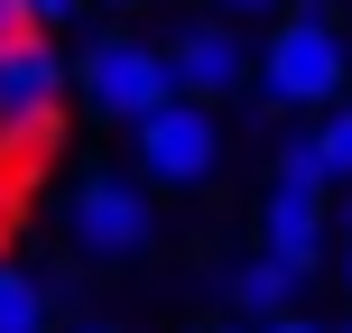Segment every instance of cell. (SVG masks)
Returning <instances> with one entry per match:
<instances>
[{
	"label": "cell",
	"instance_id": "cell-16",
	"mask_svg": "<svg viewBox=\"0 0 352 333\" xmlns=\"http://www.w3.org/2000/svg\"><path fill=\"white\" fill-rule=\"evenodd\" d=\"M213 10H241V19H260V10H287V0H213Z\"/></svg>",
	"mask_w": 352,
	"mask_h": 333
},
{
	"label": "cell",
	"instance_id": "cell-17",
	"mask_svg": "<svg viewBox=\"0 0 352 333\" xmlns=\"http://www.w3.org/2000/svg\"><path fill=\"white\" fill-rule=\"evenodd\" d=\"M93 10H148V0H93Z\"/></svg>",
	"mask_w": 352,
	"mask_h": 333
},
{
	"label": "cell",
	"instance_id": "cell-2",
	"mask_svg": "<svg viewBox=\"0 0 352 333\" xmlns=\"http://www.w3.org/2000/svg\"><path fill=\"white\" fill-rule=\"evenodd\" d=\"M74 93H84V111H93V121L140 130L158 102H176L167 47H148V37H130V28H102V37L84 47V65H74Z\"/></svg>",
	"mask_w": 352,
	"mask_h": 333
},
{
	"label": "cell",
	"instance_id": "cell-14",
	"mask_svg": "<svg viewBox=\"0 0 352 333\" xmlns=\"http://www.w3.org/2000/svg\"><path fill=\"white\" fill-rule=\"evenodd\" d=\"M260 333H324V324H316V315H269Z\"/></svg>",
	"mask_w": 352,
	"mask_h": 333
},
{
	"label": "cell",
	"instance_id": "cell-7",
	"mask_svg": "<svg viewBox=\"0 0 352 333\" xmlns=\"http://www.w3.org/2000/svg\"><path fill=\"white\" fill-rule=\"evenodd\" d=\"M260 250L287 268V278H316L324 268V185L269 176V194H260Z\"/></svg>",
	"mask_w": 352,
	"mask_h": 333
},
{
	"label": "cell",
	"instance_id": "cell-13",
	"mask_svg": "<svg viewBox=\"0 0 352 333\" xmlns=\"http://www.w3.org/2000/svg\"><path fill=\"white\" fill-rule=\"evenodd\" d=\"M10 204H19V167H10V148H0V231H10Z\"/></svg>",
	"mask_w": 352,
	"mask_h": 333
},
{
	"label": "cell",
	"instance_id": "cell-12",
	"mask_svg": "<svg viewBox=\"0 0 352 333\" xmlns=\"http://www.w3.org/2000/svg\"><path fill=\"white\" fill-rule=\"evenodd\" d=\"M93 0H19V19H28V37H56V28H74Z\"/></svg>",
	"mask_w": 352,
	"mask_h": 333
},
{
	"label": "cell",
	"instance_id": "cell-1",
	"mask_svg": "<svg viewBox=\"0 0 352 333\" xmlns=\"http://www.w3.org/2000/svg\"><path fill=\"white\" fill-rule=\"evenodd\" d=\"M250 74H260L269 111H334L343 84H352V47H343L334 19H278L269 47L250 56Z\"/></svg>",
	"mask_w": 352,
	"mask_h": 333
},
{
	"label": "cell",
	"instance_id": "cell-15",
	"mask_svg": "<svg viewBox=\"0 0 352 333\" xmlns=\"http://www.w3.org/2000/svg\"><path fill=\"white\" fill-rule=\"evenodd\" d=\"M10 37H28V19H19V0H0V47H10Z\"/></svg>",
	"mask_w": 352,
	"mask_h": 333
},
{
	"label": "cell",
	"instance_id": "cell-11",
	"mask_svg": "<svg viewBox=\"0 0 352 333\" xmlns=\"http://www.w3.org/2000/svg\"><path fill=\"white\" fill-rule=\"evenodd\" d=\"M269 176H287V185H334V176H324V158H316V139H287L278 158H269Z\"/></svg>",
	"mask_w": 352,
	"mask_h": 333
},
{
	"label": "cell",
	"instance_id": "cell-20",
	"mask_svg": "<svg viewBox=\"0 0 352 333\" xmlns=\"http://www.w3.org/2000/svg\"><path fill=\"white\" fill-rule=\"evenodd\" d=\"M195 333H241V324H195Z\"/></svg>",
	"mask_w": 352,
	"mask_h": 333
},
{
	"label": "cell",
	"instance_id": "cell-21",
	"mask_svg": "<svg viewBox=\"0 0 352 333\" xmlns=\"http://www.w3.org/2000/svg\"><path fill=\"white\" fill-rule=\"evenodd\" d=\"M343 287H352V241H343Z\"/></svg>",
	"mask_w": 352,
	"mask_h": 333
},
{
	"label": "cell",
	"instance_id": "cell-18",
	"mask_svg": "<svg viewBox=\"0 0 352 333\" xmlns=\"http://www.w3.org/2000/svg\"><path fill=\"white\" fill-rule=\"evenodd\" d=\"M343 241H352V194H343Z\"/></svg>",
	"mask_w": 352,
	"mask_h": 333
},
{
	"label": "cell",
	"instance_id": "cell-10",
	"mask_svg": "<svg viewBox=\"0 0 352 333\" xmlns=\"http://www.w3.org/2000/svg\"><path fill=\"white\" fill-rule=\"evenodd\" d=\"M316 158H324V176H352V102H334V111H316Z\"/></svg>",
	"mask_w": 352,
	"mask_h": 333
},
{
	"label": "cell",
	"instance_id": "cell-19",
	"mask_svg": "<svg viewBox=\"0 0 352 333\" xmlns=\"http://www.w3.org/2000/svg\"><path fill=\"white\" fill-rule=\"evenodd\" d=\"M74 333H121V324H74Z\"/></svg>",
	"mask_w": 352,
	"mask_h": 333
},
{
	"label": "cell",
	"instance_id": "cell-9",
	"mask_svg": "<svg viewBox=\"0 0 352 333\" xmlns=\"http://www.w3.org/2000/svg\"><path fill=\"white\" fill-rule=\"evenodd\" d=\"M0 333H47V287L0 260Z\"/></svg>",
	"mask_w": 352,
	"mask_h": 333
},
{
	"label": "cell",
	"instance_id": "cell-3",
	"mask_svg": "<svg viewBox=\"0 0 352 333\" xmlns=\"http://www.w3.org/2000/svg\"><path fill=\"white\" fill-rule=\"evenodd\" d=\"M65 130V56L47 37H10L0 47V148L28 158Z\"/></svg>",
	"mask_w": 352,
	"mask_h": 333
},
{
	"label": "cell",
	"instance_id": "cell-8",
	"mask_svg": "<svg viewBox=\"0 0 352 333\" xmlns=\"http://www.w3.org/2000/svg\"><path fill=\"white\" fill-rule=\"evenodd\" d=\"M297 287H306V278H287L269 250L232 268V306H241V315H260V324H269V315H287V306H297Z\"/></svg>",
	"mask_w": 352,
	"mask_h": 333
},
{
	"label": "cell",
	"instance_id": "cell-5",
	"mask_svg": "<svg viewBox=\"0 0 352 333\" xmlns=\"http://www.w3.org/2000/svg\"><path fill=\"white\" fill-rule=\"evenodd\" d=\"M65 231H74V250H84V260H102V268H130L148 241H158L148 185H130V176L93 167L84 185H74V204H65Z\"/></svg>",
	"mask_w": 352,
	"mask_h": 333
},
{
	"label": "cell",
	"instance_id": "cell-4",
	"mask_svg": "<svg viewBox=\"0 0 352 333\" xmlns=\"http://www.w3.org/2000/svg\"><path fill=\"white\" fill-rule=\"evenodd\" d=\"M140 176L167 194H204L213 176H223V121H213V102H158L140 121Z\"/></svg>",
	"mask_w": 352,
	"mask_h": 333
},
{
	"label": "cell",
	"instance_id": "cell-6",
	"mask_svg": "<svg viewBox=\"0 0 352 333\" xmlns=\"http://www.w3.org/2000/svg\"><path fill=\"white\" fill-rule=\"evenodd\" d=\"M167 74H176V93H186V102H223V93L250 84V37L232 28V19H195V28H176Z\"/></svg>",
	"mask_w": 352,
	"mask_h": 333
}]
</instances>
